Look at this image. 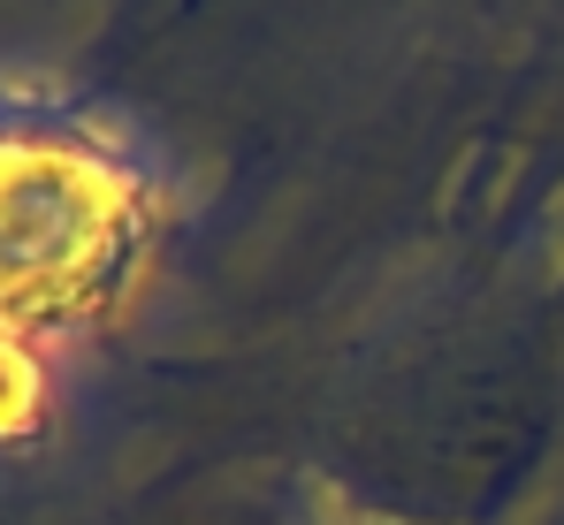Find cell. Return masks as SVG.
I'll return each instance as SVG.
<instances>
[{"label": "cell", "mask_w": 564, "mask_h": 525, "mask_svg": "<svg viewBox=\"0 0 564 525\" xmlns=\"http://www.w3.org/2000/svg\"><path fill=\"white\" fill-rule=\"evenodd\" d=\"M161 237L145 145L54 85H0V412L122 313Z\"/></svg>", "instance_id": "cell-1"}]
</instances>
